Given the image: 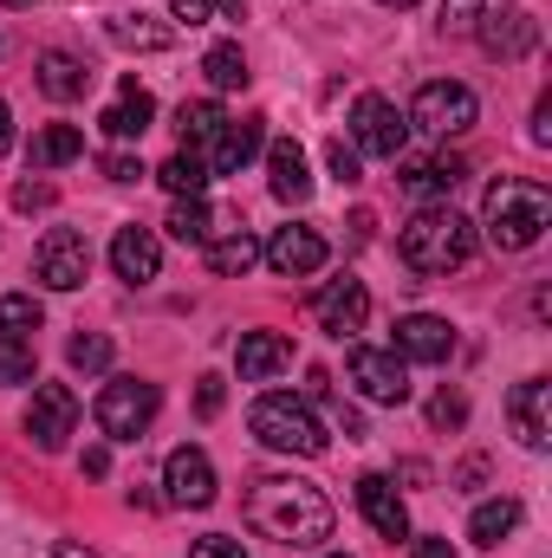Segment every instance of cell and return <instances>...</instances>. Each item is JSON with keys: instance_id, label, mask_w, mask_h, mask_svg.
<instances>
[{"instance_id": "cell-41", "label": "cell", "mask_w": 552, "mask_h": 558, "mask_svg": "<svg viewBox=\"0 0 552 558\" xmlns=\"http://www.w3.org/2000/svg\"><path fill=\"white\" fill-rule=\"evenodd\" d=\"M189 558H248L241 553V539H221V533H208V539H195Z\"/></svg>"}, {"instance_id": "cell-15", "label": "cell", "mask_w": 552, "mask_h": 558, "mask_svg": "<svg viewBox=\"0 0 552 558\" xmlns=\"http://www.w3.org/2000/svg\"><path fill=\"white\" fill-rule=\"evenodd\" d=\"M261 254H267V267H274L279 279H305V274H319V267L332 260V247H325L319 228H279Z\"/></svg>"}, {"instance_id": "cell-29", "label": "cell", "mask_w": 552, "mask_h": 558, "mask_svg": "<svg viewBox=\"0 0 552 558\" xmlns=\"http://www.w3.org/2000/svg\"><path fill=\"white\" fill-rule=\"evenodd\" d=\"M156 182H163V189H169L176 202H195V195L208 189V162H202L195 149H176V156H169V162L156 169Z\"/></svg>"}, {"instance_id": "cell-34", "label": "cell", "mask_w": 552, "mask_h": 558, "mask_svg": "<svg viewBox=\"0 0 552 558\" xmlns=\"http://www.w3.org/2000/svg\"><path fill=\"white\" fill-rule=\"evenodd\" d=\"M65 364L85 371V377H98V371L111 364V338H105V331H79V338L65 344Z\"/></svg>"}, {"instance_id": "cell-7", "label": "cell", "mask_w": 552, "mask_h": 558, "mask_svg": "<svg viewBox=\"0 0 552 558\" xmlns=\"http://www.w3.org/2000/svg\"><path fill=\"white\" fill-rule=\"evenodd\" d=\"M404 143H410V118H404L391 98L364 92V98L351 105V149H358V156H384V162H404Z\"/></svg>"}, {"instance_id": "cell-4", "label": "cell", "mask_w": 552, "mask_h": 558, "mask_svg": "<svg viewBox=\"0 0 552 558\" xmlns=\"http://www.w3.org/2000/svg\"><path fill=\"white\" fill-rule=\"evenodd\" d=\"M248 422H254V435H261L274 454H299V461L325 454V441H332V435H325V422L312 416V403H305V397H279V390H274V397H261Z\"/></svg>"}, {"instance_id": "cell-17", "label": "cell", "mask_w": 552, "mask_h": 558, "mask_svg": "<svg viewBox=\"0 0 552 558\" xmlns=\"http://www.w3.org/2000/svg\"><path fill=\"white\" fill-rule=\"evenodd\" d=\"M507 422H514V435L540 454L552 441V384L547 377H527V384H514V397H507Z\"/></svg>"}, {"instance_id": "cell-6", "label": "cell", "mask_w": 552, "mask_h": 558, "mask_svg": "<svg viewBox=\"0 0 552 558\" xmlns=\"http://www.w3.org/2000/svg\"><path fill=\"white\" fill-rule=\"evenodd\" d=\"M475 118H481V105L461 78H429L410 105V124L429 137H461V131H475Z\"/></svg>"}, {"instance_id": "cell-50", "label": "cell", "mask_w": 552, "mask_h": 558, "mask_svg": "<svg viewBox=\"0 0 552 558\" xmlns=\"http://www.w3.org/2000/svg\"><path fill=\"white\" fill-rule=\"evenodd\" d=\"M13 149V111H7V98H0V156Z\"/></svg>"}, {"instance_id": "cell-47", "label": "cell", "mask_w": 552, "mask_h": 558, "mask_svg": "<svg viewBox=\"0 0 552 558\" xmlns=\"http://www.w3.org/2000/svg\"><path fill=\"white\" fill-rule=\"evenodd\" d=\"M85 474H92V481L111 474V454H105V448H85Z\"/></svg>"}, {"instance_id": "cell-48", "label": "cell", "mask_w": 552, "mask_h": 558, "mask_svg": "<svg viewBox=\"0 0 552 558\" xmlns=\"http://www.w3.org/2000/svg\"><path fill=\"white\" fill-rule=\"evenodd\" d=\"M305 397H332V377L325 371H305Z\"/></svg>"}, {"instance_id": "cell-24", "label": "cell", "mask_w": 552, "mask_h": 558, "mask_svg": "<svg viewBox=\"0 0 552 558\" xmlns=\"http://www.w3.org/2000/svg\"><path fill=\"white\" fill-rule=\"evenodd\" d=\"M85 85H92L85 59H72V52H39V92H46L52 105H72V98H85Z\"/></svg>"}, {"instance_id": "cell-16", "label": "cell", "mask_w": 552, "mask_h": 558, "mask_svg": "<svg viewBox=\"0 0 552 558\" xmlns=\"http://www.w3.org/2000/svg\"><path fill=\"white\" fill-rule=\"evenodd\" d=\"M358 513L371 520L377 539H410V507H404V494H397L391 474H364L358 481Z\"/></svg>"}, {"instance_id": "cell-10", "label": "cell", "mask_w": 552, "mask_h": 558, "mask_svg": "<svg viewBox=\"0 0 552 558\" xmlns=\"http://www.w3.org/2000/svg\"><path fill=\"white\" fill-rule=\"evenodd\" d=\"M475 39L494 52V59H527L540 46V20L527 7H507V0H488V13L475 20Z\"/></svg>"}, {"instance_id": "cell-12", "label": "cell", "mask_w": 552, "mask_h": 558, "mask_svg": "<svg viewBox=\"0 0 552 558\" xmlns=\"http://www.w3.org/2000/svg\"><path fill=\"white\" fill-rule=\"evenodd\" d=\"M312 318H319V331H332V338H358L364 318H371L364 279H325L319 299H312Z\"/></svg>"}, {"instance_id": "cell-32", "label": "cell", "mask_w": 552, "mask_h": 558, "mask_svg": "<svg viewBox=\"0 0 552 558\" xmlns=\"http://www.w3.org/2000/svg\"><path fill=\"white\" fill-rule=\"evenodd\" d=\"M39 318H46V312H39L33 292H0V338H7V344H26V338L39 331Z\"/></svg>"}, {"instance_id": "cell-20", "label": "cell", "mask_w": 552, "mask_h": 558, "mask_svg": "<svg viewBox=\"0 0 552 558\" xmlns=\"http://www.w3.org/2000/svg\"><path fill=\"white\" fill-rule=\"evenodd\" d=\"M235 364H241V384H267V377H279V371L292 364V338H279V331H248L241 351H235Z\"/></svg>"}, {"instance_id": "cell-22", "label": "cell", "mask_w": 552, "mask_h": 558, "mask_svg": "<svg viewBox=\"0 0 552 558\" xmlns=\"http://www.w3.org/2000/svg\"><path fill=\"white\" fill-rule=\"evenodd\" d=\"M149 124H156V98H149V92H143L137 78H131V85H124V98H118V105H111V111H105V118H98V131H105V137H118V143L143 137V131H149Z\"/></svg>"}, {"instance_id": "cell-51", "label": "cell", "mask_w": 552, "mask_h": 558, "mask_svg": "<svg viewBox=\"0 0 552 558\" xmlns=\"http://www.w3.org/2000/svg\"><path fill=\"white\" fill-rule=\"evenodd\" d=\"M377 7H416V0H377Z\"/></svg>"}, {"instance_id": "cell-26", "label": "cell", "mask_w": 552, "mask_h": 558, "mask_svg": "<svg viewBox=\"0 0 552 558\" xmlns=\"http://www.w3.org/2000/svg\"><path fill=\"white\" fill-rule=\"evenodd\" d=\"M461 175H468V162H461V156H435V162H404V175H397V182H404L410 195H448Z\"/></svg>"}, {"instance_id": "cell-44", "label": "cell", "mask_w": 552, "mask_h": 558, "mask_svg": "<svg viewBox=\"0 0 552 558\" xmlns=\"http://www.w3.org/2000/svg\"><path fill=\"white\" fill-rule=\"evenodd\" d=\"M533 143H552V98L533 105Z\"/></svg>"}, {"instance_id": "cell-30", "label": "cell", "mask_w": 552, "mask_h": 558, "mask_svg": "<svg viewBox=\"0 0 552 558\" xmlns=\"http://www.w3.org/2000/svg\"><path fill=\"white\" fill-rule=\"evenodd\" d=\"M254 260H261V241H254V234H241V228L208 241V267H215L221 279H241L248 267H254Z\"/></svg>"}, {"instance_id": "cell-40", "label": "cell", "mask_w": 552, "mask_h": 558, "mask_svg": "<svg viewBox=\"0 0 552 558\" xmlns=\"http://www.w3.org/2000/svg\"><path fill=\"white\" fill-rule=\"evenodd\" d=\"M13 208H20V215L52 208V182H20V189H13Z\"/></svg>"}, {"instance_id": "cell-19", "label": "cell", "mask_w": 552, "mask_h": 558, "mask_svg": "<svg viewBox=\"0 0 552 558\" xmlns=\"http://www.w3.org/2000/svg\"><path fill=\"white\" fill-rule=\"evenodd\" d=\"M111 267L124 286H149V279L163 274V241L149 234V228H118V241H111Z\"/></svg>"}, {"instance_id": "cell-13", "label": "cell", "mask_w": 552, "mask_h": 558, "mask_svg": "<svg viewBox=\"0 0 552 558\" xmlns=\"http://www.w3.org/2000/svg\"><path fill=\"white\" fill-rule=\"evenodd\" d=\"M404 364H448L455 357V325L435 318V312H410L397 318V344H391Z\"/></svg>"}, {"instance_id": "cell-1", "label": "cell", "mask_w": 552, "mask_h": 558, "mask_svg": "<svg viewBox=\"0 0 552 558\" xmlns=\"http://www.w3.org/2000/svg\"><path fill=\"white\" fill-rule=\"evenodd\" d=\"M248 520L274 546H325L332 526H338L332 500L312 481H299V474H261V481H248Z\"/></svg>"}, {"instance_id": "cell-2", "label": "cell", "mask_w": 552, "mask_h": 558, "mask_svg": "<svg viewBox=\"0 0 552 558\" xmlns=\"http://www.w3.org/2000/svg\"><path fill=\"white\" fill-rule=\"evenodd\" d=\"M481 228H488V241H494L501 254H527V247H540V234L552 228L547 182H533V175H501V182H488Z\"/></svg>"}, {"instance_id": "cell-5", "label": "cell", "mask_w": 552, "mask_h": 558, "mask_svg": "<svg viewBox=\"0 0 552 558\" xmlns=\"http://www.w3.org/2000/svg\"><path fill=\"white\" fill-rule=\"evenodd\" d=\"M163 410V397H156V384H143V377H111L105 390H98V428L111 435V441H137L143 428L156 422Z\"/></svg>"}, {"instance_id": "cell-39", "label": "cell", "mask_w": 552, "mask_h": 558, "mask_svg": "<svg viewBox=\"0 0 552 558\" xmlns=\"http://www.w3.org/2000/svg\"><path fill=\"white\" fill-rule=\"evenodd\" d=\"M98 169H105L111 182H143V175H149V169H143L131 149H105V162H98Z\"/></svg>"}, {"instance_id": "cell-23", "label": "cell", "mask_w": 552, "mask_h": 558, "mask_svg": "<svg viewBox=\"0 0 552 558\" xmlns=\"http://www.w3.org/2000/svg\"><path fill=\"white\" fill-rule=\"evenodd\" d=\"M267 182H274L279 202H305L312 195V169H305V149L292 137H279L274 149H267Z\"/></svg>"}, {"instance_id": "cell-43", "label": "cell", "mask_w": 552, "mask_h": 558, "mask_svg": "<svg viewBox=\"0 0 552 558\" xmlns=\"http://www.w3.org/2000/svg\"><path fill=\"white\" fill-rule=\"evenodd\" d=\"M195 410H202V416H221V377H202V384H195Z\"/></svg>"}, {"instance_id": "cell-45", "label": "cell", "mask_w": 552, "mask_h": 558, "mask_svg": "<svg viewBox=\"0 0 552 558\" xmlns=\"http://www.w3.org/2000/svg\"><path fill=\"white\" fill-rule=\"evenodd\" d=\"M410 558H455L448 539H410Z\"/></svg>"}, {"instance_id": "cell-8", "label": "cell", "mask_w": 552, "mask_h": 558, "mask_svg": "<svg viewBox=\"0 0 552 558\" xmlns=\"http://www.w3.org/2000/svg\"><path fill=\"white\" fill-rule=\"evenodd\" d=\"M345 377L358 384V397L364 403H410V364L397 357V351H377V344H351V357H345Z\"/></svg>"}, {"instance_id": "cell-37", "label": "cell", "mask_w": 552, "mask_h": 558, "mask_svg": "<svg viewBox=\"0 0 552 558\" xmlns=\"http://www.w3.org/2000/svg\"><path fill=\"white\" fill-rule=\"evenodd\" d=\"M429 422H435V428H461V422H468V397H461V390H442V397L429 403Z\"/></svg>"}, {"instance_id": "cell-3", "label": "cell", "mask_w": 552, "mask_h": 558, "mask_svg": "<svg viewBox=\"0 0 552 558\" xmlns=\"http://www.w3.org/2000/svg\"><path fill=\"white\" fill-rule=\"evenodd\" d=\"M397 254H404L410 274H455V267L475 260V221L455 215L448 202H429V208H416L410 221H404Z\"/></svg>"}, {"instance_id": "cell-52", "label": "cell", "mask_w": 552, "mask_h": 558, "mask_svg": "<svg viewBox=\"0 0 552 558\" xmlns=\"http://www.w3.org/2000/svg\"><path fill=\"white\" fill-rule=\"evenodd\" d=\"M0 7H33V0H0Z\"/></svg>"}, {"instance_id": "cell-31", "label": "cell", "mask_w": 552, "mask_h": 558, "mask_svg": "<svg viewBox=\"0 0 552 558\" xmlns=\"http://www.w3.org/2000/svg\"><path fill=\"white\" fill-rule=\"evenodd\" d=\"M72 156H85V131H79V124H46V131L33 137V169H59V162H72Z\"/></svg>"}, {"instance_id": "cell-14", "label": "cell", "mask_w": 552, "mask_h": 558, "mask_svg": "<svg viewBox=\"0 0 552 558\" xmlns=\"http://www.w3.org/2000/svg\"><path fill=\"white\" fill-rule=\"evenodd\" d=\"M163 487H169V507H215V461L202 448H176L163 461Z\"/></svg>"}, {"instance_id": "cell-49", "label": "cell", "mask_w": 552, "mask_h": 558, "mask_svg": "<svg viewBox=\"0 0 552 558\" xmlns=\"http://www.w3.org/2000/svg\"><path fill=\"white\" fill-rule=\"evenodd\" d=\"M52 558H98V553H92V546H79V539H59V546H52Z\"/></svg>"}, {"instance_id": "cell-11", "label": "cell", "mask_w": 552, "mask_h": 558, "mask_svg": "<svg viewBox=\"0 0 552 558\" xmlns=\"http://www.w3.org/2000/svg\"><path fill=\"white\" fill-rule=\"evenodd\" d=\"M72 428H79V397H72L65 384H39L33 403H26V435H33V448L59 454Z\"/></svg>"}, {"instance_id": "cell-46", "label": "cell", "mask_w": 552, "mask_h": 558, "mask_svg": "<svg viewBox=\"0 0 552 558\" xmlns=\"http://www.w3.org/2000/svg\"><path fill=\"white\" fill-rule=\"evenodd\" d=\"M371 234H377V215H371V208H358V215H351V241H371Z\"/></svg>"}, {"instance_id": "cell-33", "label": "cell", "mask_w": 552, "mask_h": 558, "mask_svg": "<svg viewBox=\"0 0 552 558\" xmlns=\"http://www.w3.org/2000/svg\"><path fill=\"white\" fill-rule=\"evenodd\" d=\"M202 72H208V85H215V92H241V85L254 78L241 46H208V52H202Z\"/></svg>"}, {"instance_id": "cell-28", "label": "cell", "mask_w": 552, "mask_h": 558, "mask_svg": "<svg viewBox=\"0 0 552 558\" xmlns=\"http://www.w3.org/2000/svg\"><path fill=\"white\" fill-rule=\"evenodd\" d=\"M221 124H228V118H221L215 98H195V105L176 111V137H182V149H208V143L221 137Z\"/></svg>"}, {"instance_id": "cell-21", "label": "cell", "mask_w": 552, "mask_h": 558, "mask_svg": "<svg viewBox=\"0 0 552 558\" xmlns=\"http://www.w3.org/2000/svg\"><path fill=\"white\" fill-rule=\"evenodd\" d=\"M105 33H111V46H124V52H169V46H176V26H163L156 13H111Z\"/></svg>"}, {"instance_id": "cell-38", "label": "cell", "mask_w": 552, "mask_h": 558, "mask_svg": "<svg viewBox=\"0 0 552 558\" xmlns=\"http://www.w3.org/2000/svg\"><path fill=\"white\" fill-rule=\"evenodd\" d=\"M481 13H488V0H448V7H442V26H448V33H475Z\"/></svg>"}, {"instance_id": "cell-42", "label": "cell", "mask_w": 552, "mask_h": 558, "mask_svg": "<svg viewBox=\"0 0 552 558\" xmlns=\"http://www.w3.org/2000/svg\"><path fill=\"white\" fill-rule=\"evenodd\" d=\"M169 13H176L182 26H208V20H215V0H169Z\"/></svg>"}, {"instance_id": "cell-18", "label": "cell", "mask_w": 552, "mask_h": 558, "mask_svg": "<svg viewBox=\"0 0 552 558\" xmlns=\"http://www.w3.org/2000/svg\"><path fill=\"white\" fill-rule=\"evenodd\" d=\"M267 143V118H241V124H221V137L208 143V175H241Z\"/></svg>"}, {"instance_id": "cell-35", "label": "cell", "mask_w": 552, "mask_h": 558, "mask_svg": "<svg viewBox=\"0 0 552 558\" xmlns=\"http://www.w3.org/2000/svg\"><path fill=\"white\" fill-rule=\"evenodd\" d=\"M0 384H33V344H7L0 338Z\"/></svg>"}, {"instance_id": "cell-25", "label": "cell", "mask_w": 552, "mask_h": 558, "mask_svg": "<svg viewBox=\"0 0 552 558\" xmlns=\"http://www.w3.org/2000/svg\"><path fill=\"white\" fill-rule=\"evenodd\" d=\"M163 228H169V234H176V241H182V247H208V241H215V234H221V215H215V208H208V202H202V195H195V202H176V208H169V221H163Z\"/></svg>"}, {"instance_id": "cell-36", "label": "cell", "mask_w": 552, "mask_h": 558, "mask_svg": "<svg viewBox=\"0 0 552 558\" xmlns=\"http://www.w3.org/2000/svg\"><path fill=\"white\" fill-rule=\"evenodd\" d=\"M325 162H332V175H338L345 189H351V182H364V156H358V149H351L345 137H332V149H325Z\"/></svg>"}, {"instance_id": "cell-9", "label": "cell", "mask_w": 552, "mask_h": 558, "mask_svg": "<svg viewBox=\"0 0 552 558\" xmlns=\"http://www.w3.org/2000/svg\"><path fill=\"white\" fill-rule=\"evenodd\" d=\"M33 274H39V286H52V292H79L92 279V241L79 228H52L33 247Z\"/></svg>"}, {"instance_id": "cell-27", "label": "cell", "mask_w": 552, "mask_h": 558, "mask_svg": "<svg viewBox=\"0 0 552 558\" xmlns=\"http://www.w3.org/2000/svg\"><path fill=\"white\" fill-rule=\"evenodd\" d=\"M514 526H520V500H507V494H501V500H481V507L468 513V539H475V546H501Z\"/></svg>"}]
</instances>
